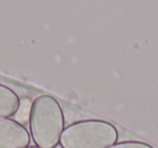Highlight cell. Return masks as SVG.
<instances>
[{"label": "cell", "instance_id": "obj_1", "mask_svg": "<svg viewBox=\"0 0 158 148\" xmlns=\"http://www.w3.org/2000/svg\"><path fill=\"white\" fill-rule=\"evenodd\" d=\"M29 126L38 147H56L64 131V113L60 103L48 94L36 97L31 103Z\"/></svg>", "mask_w": 158, "mask_h": 148}, {"label": "cell", "instance_id": "obj_2", "mask_svg": "<svg viewBox=\"0 0 158 148\" xmlns=\"http://www.w3.org/2000/svg\"><path fill=\"white\" fill-rule=\"evenodd\" d=\"M118 139V131L110 122L88 119L69 124L60 139L62 148H110Z\"/></svg>", "mask_w": 158, "mask_h": 148}, {"label": "cell", "instance_id": "obj_3", "mask_svg": "<svg viewBox=\"0 0 158 148\" xmlns=\"http://www.w3.org/2000/svg\"><path fill=\"white\" fill-rule=\"evenodd\" d=\"M29 142V133L22 123L0 118V148H25Z\"/></svg>", "mask_w": 158, "mask_h": 148}, {"label": "cell", "instance_id": "obj_4", "mask_svg": "<svg viewBox=\"0 0 158 148\" xmlns=\"http://www.w3.org/2000/svg\"><path fill=\"white\" fill-rule=\"evenodd\" d=\"M20 106L18 94L9 87L0 83V118L14 116Z\"/></svg>", "mask_w": 158, "mask_h": 148}, {"label": "cell", "instance_id": "obj_5", "mask_svg": "<svg viewBox=\"0 0 158 148\" xmlns=\"http://www.w3.org/2000/svg\"><path fill=\"white\" fill-rule=\"evenodd\" d=\"M31 103L29 98H22L20 100V106L16 110L15 116L16 120L20 123H26L29 121V116H31Z\"/></svg>", "mask_w": 158, "mask_h": 148}, {"label": "cell", "instance_id": "obj_6", "mask_svg": "<svg viewBox=\"0 0 158 148\" xmlns=\"http://www.w3.org/2000/svg\"><path fill=\"white\" fill-rule=\"evenodd\" d=\"M110 148H154V147H152L151 145H148L146 143H142V142L126 141V142H120V143L114 144Z\"/></svg>", "mask_w": 158, "mask_h": 148}, {"label": "cell", "instance_id": "obj_7", "mask_svg": "<svg viewBox=\"0 0 158 148\" xmlns=\"http://www.w3.org/2000/svg\"><path fill=\"white\" fill-rule=\"evenodd\" d=\"M28 148H39V147H28Z\"/></svg>", "mask_w": 158, "mask_h": 148}]
</instances>
